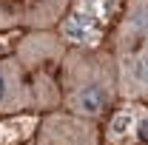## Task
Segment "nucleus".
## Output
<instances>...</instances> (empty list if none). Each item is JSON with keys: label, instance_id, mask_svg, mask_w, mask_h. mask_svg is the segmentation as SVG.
I'll list each match as a JSON object with an SVG mask.
<instances>
[{"label": "nucleus", "instance_id": "1", "mask_svg": "<svg viewBox=\"0 0 148 145\" xmlns=\"http://www.w3.org/2000/svg\"><path fill=\"white\" fill-rule=\"evenodd\" d=\"M63 103L80 120H100L114 108L120 97V77H117V54L74 49L63 57Z\"/></svg>", "mask_w": 148, "mask_h": 145}, {"label": "nucleus", "instance_id": "2", "mask_svg": "<svg viewBox=\"0 0 148 145\" xmlns=\"http://www.w3.org/2000/svg\"><path fill=\"white\" fill-rule=\"evenodd\" d=\"M120 97L131 103H148V43L128 51H117Z\"/></svg>", "mask_w": 148, "mask_h": 145}, {"label": "nucleus", "instance_id": "3", "mask_svg": "<svg viewBox=\"0 0 148 145\" xmlns=\"http://www.w3.org/2000/svg\"><path fill=\"white\" fill-rule=\"evenodd\" d=\"M34 105V85L23 77L17 57L0 60V114H17Z\"/></svg>", "mask_w": 148, "mask_h": 145}, {"label": "nucleus", "instance_id": "4", "mask_svg": "<svg viewBox=\"0 0 148 145\" xmlns=\"http://www.w3.org/2000/svg\"><path fill=\"white\" fill-rule=\"evenodd\" d=\"M148 43V0H123V14L114 34L117 51H128Z\"/></svg>", "mask_w": 148, "mask_h": 145}]
</instances>
